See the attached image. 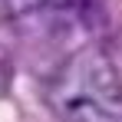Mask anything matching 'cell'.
<instances>
[{
  "mask_svg": "<svg viewBox=\"0 0 122 122\" xmlns=\"http://www.w3.org/2000/svg\"><path fill=\"white\" fill-rule=\"evenodd\" d=\"M50 109L63 122H122V76L99 50L76 53L50 82Z\"/></svg>",
  "mask_w": 122,
  "mask_h": 122,
  "instance_id": "obj_1",
  "label": "cell"
}]
</instances>
